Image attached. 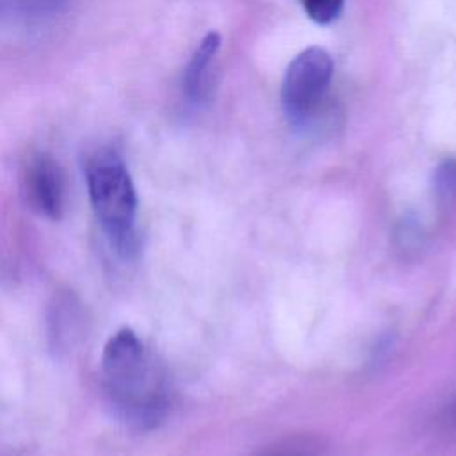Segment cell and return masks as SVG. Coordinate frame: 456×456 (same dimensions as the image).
Wrapping results in <instances>:
<instances>
[{"label":"cell","mask_w":456,"mask_h":456,"mask_svg":"<svg viewBox=\"0 0 456 456\" xmlns=\"http://www.w3.org/2000/svg\"><path fill=\"white\" fill-rule=\"evenodd\" d=\"M100 378L114 413L130 428L148 431L167 417L171 392L166 372L132 328L123 326L107 338Z\"/></svg>","instance_id":"obj_1"},{"label":"cell","mask_w":456,"mask_h":456,"mask_svg":"<svg viewBox=\"0 0 456 456\" xmlns=\"http://www.w3.org/2000/svg\"><path fill=\"white\" fill-rule=\"evenodd\" d=\"M86 185L94 217L118 256L130 260L139 251V198L121 153L96 148L86 160Z\"/></svg>","instance_id":"obj_2"},{"label":"cell","mask_w":456,"mask_h":456,"mask_svg":"<svg viewBox=\"0 0 456 456\" xmlns=\"http://www.w3.org/2000/svg\"><path fill=\"white\" fill-rule=\"evenodd\" d=\"M333 78V59L321 46L301 50L287 66L281 84L285 116L296 126L308 123Z\"/></svg>","instance_id":"obj_3"},{"label":"cell","mask_w":456,"mask_h":456,"mask_svg":"<svg viewBox=\"0 0 456 456\" xmlns=\"http://www.w3.org/2000/svg\"><path fill=\"white\" fill-rule=\"evenodd\" d=\"M21 187L34 212L46 219H61L66 208V178L52 155L36 151L25 160Z\"/></svg>","instance_id":"obj_4"},{"label":"cell","mask_w":456,"mask_h":456,"mask_svg":"<svg viewBox=\"0 0 456 456\" xmlns=\"http://www.w3.org/2000/svg\"><path fill=\"white\" fill-rule=\"evenodd\" d=\"M221 48V36L208 32L192 52L183 71V94L189 102H200L207 91L212 62Z\"/></svg>","instance_id":"obj_5"},{"label":"cell","mask_w":456,"mask_h":456,"mask_svg":"<svg viewBox=\"0 0 456 456\" xmlns=\"http://www.w3.org/2000/svg\"><path fill=\"white\" fill-rule=\"evenodd\" d=\"M346 0H303L306 16L317 25H330L342 14Z\"/></svg>","instance_id":"obj_6"},{"label":"cell","mask_w":456,"mask_h":456,"mask_svg":"<svg viewBox=\"0 0 456 456\" xmlns=\"http://www.w3.org/2000/svg\"><path fill=\"white\" fill-rule=\"evenodd\" d=\"M435 180L440 196L447 200H456V160H445L436 169Z\"/></svg>","instance_id":"obj_7"}]
</instances>
